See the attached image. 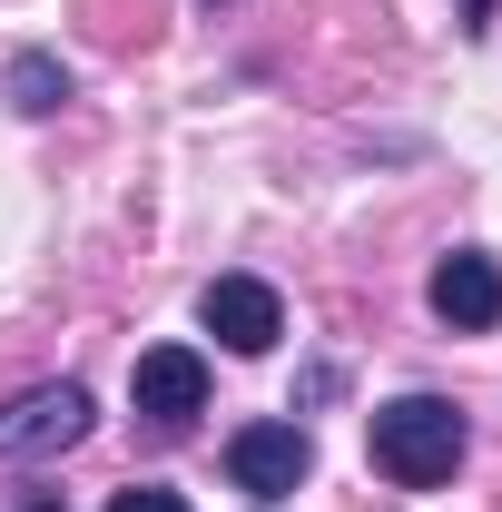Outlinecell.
<instances>
[{"label":"cell","instance_id":"6da1fadb","mask_svg":"<svg viewBox=\"0 0 502 512\" xmlns=\"http://www.w3.org/2000/svg\"><path fill=\"white\" fill-rule=\"evenodd\" d=\"M463 444H473V424H463V404H443V394H394V404L365 414V453H375L384 483H404V493L453 483Z\"/></svg>","mask_w":502,"mask_h":512},{"label":"cell","instance_id":"7a4b0ae2","mask_svg":"<svg viewBox=\"0 0 502 512\" xmlns=\"http://www.w3.org/2000/svg\"><path fill=\"white\" fill-rule=\"evenodd\" d=\"M89 424H99L89 384H30L0 404V463H50V453L89 444Z\"/></svg>","mask_w":502,"mask_h":512},{"label":"cell","instance_id":"3957f363","mask_svg":"<svg viewBox=\"0 0 502 512\" xmlns=\"http://www.w3.org/2000/svg\"><path fill=\"white\" fill-rule=\"evenodd\" d=\"M306 473H315L306 424H247V434H227V483L256 493V503H286Z\"/></svg>","mask_w":502,"mask_h":512},{"label":"cell","instance_id":"277c9868","mask_svg":"<svg viewBox=\"0 0 502 512\" xmlns=\"http://www.w3.org/2000/svg\"><path fill=\"white\" fill-rule=\"evenodd\" d=\"M128 404H138L158 434H178L188 414H207V355H197V345H148V355L128 365Z\"/></svg>","mask_w":502,"mask_h":512},{"label":"cell","instance_id":"5b68a950","mask_svg":"<svg viewBox=\"0 0 502 512\" xmlns=\"http://www.w3.org/2000/svg\"><path fill=\"white\" fill-rule=\"evenodd\" d=\"M197 325H207L227 355H266V345L286 335V306H276V286H266V276H207Z\"/></svg>","mask_w":502,"mask_h":512},{"label":"cell","instance_id":"8992f818","mask_svg":"<svg viewBox=\"0 0 502 512\" xmlns=\"http://www.w3.org/2000/svg\"><path fill=\"white\" fill-rule=\"evenodd\" d=\"M424 296H434V316L453 335H483V325H502V256L493 247H453Z\"/></svg>","mask_w":502,"mask_h":512},{"label":"cell","instance_id":"52a82bcc","mask_svg":"<svg viewBox=\"0 0 502 512\" xmlns=\"http://www.w3.org/2000/svg\"><path fill=\"white\" fill-rule=\"evenodd\" d=\"M0 89H10V109H20V119H50V109L69 99V69L50 60V50H20V60L0 69Z\"/></svg>","mask_w":502,"mask_h":512},{"label":"cell","instance_id":"ba28073f","mask_svg":"<svg viewBox=\"0 0 502 512\" xmlns=\"http://www.w3.org/2000/svg\"><path fill=\"white\" fill-rule=\"evenodd\" d=\"M109 512H188V493L178 483H128V493H109Z\"/></svg>","mask_w":502,"mask_h":512},{"label":"cell","instance_id":"9c48e42d","mask_svg":"<svg viewBox=\"0 0 502 512\" xmlns=\"http://www.w3.org/2000/svg\"><path fill=\"white\" fill-rule=\"evenodd\" d=\"M10 512H69V503H60V493H20Z\"/></svg>","mask_w":502,"mask_h":512},{"label":"cell","instance_id":"30bf717a","mask_svg":"<svg viewBox=\"0 0 502 512\" xmlns=\"http://www.w3.org/2000/svg\"><path fill=\"white\" fill-rule=\"evenodd\" d=\"M483 20H493V0H463V30H483Z\"/></svg>","mask_w":502,"mask_h":512}]
</instances>
